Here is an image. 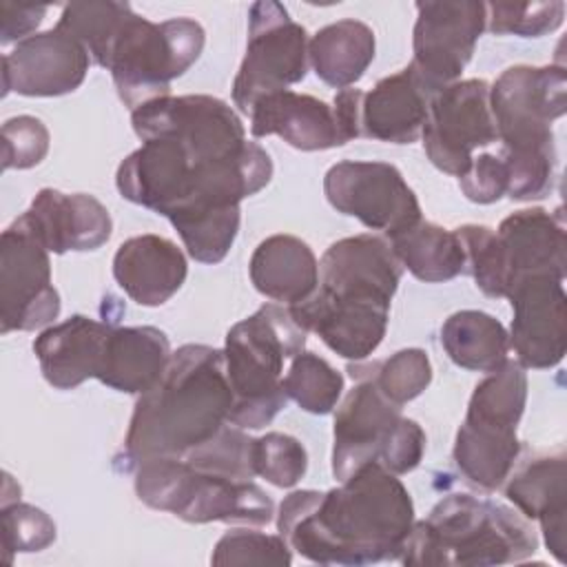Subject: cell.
I'll list each match as a JSON object with an SVG mask.
<instances>
[{"label": "cell", "mask_w": 567, "mask_h": 567, "mask_svg": "<svg viewBox=\"0 0 567 567\" xmlns=\"http://www.w3.org/2000/svg\"><path fill=\"white\" fill-rule=\"evenodd\" d=\"M357 385L346 394L334 414L332 474L341 483L365 463H381L392 474L412 472L425 452V432L388 401L374 381L348 368Z\"/></svg>", "instance_id": "8"}, {"label": "cell", "mask_w": 567, "mask_h": 567, "mask_svg": "<svg viewBox=\"0 0 567 567\" xmlns=\"http://www.w3.org/2000/svg\"><path fill=\"white\" fill-rule=\"evenodd\" d=\"M60 315V295L51 284L49 250L20 221L0 237V332L38 330Z\"/></svg>", "instance_id": "14"}, {"label": "cell", "mask_w": 567, "mask_h": 567, "mask_svg": "<svg viewBox=\"0 0 567 567\" xmlns=\"http://www.w3.org/2000/svg\"><path fill=\"white\" fill-rule=\"evenodd\" d=\"M213 565H277L286 567L292 563L288 540L279 534H264L252 529L226 532L210 556Z\"/></svg>", "instance_id": "38"}, {"label": "cell", "mask_w": 567, "mask_h": 567, "mask_svg": "<svg viewBox=\"0 0 567 567\" xmlns=\"http://www.w3.org/2000/svg\"><path fill=\"white\" fill-rule=\"evenodd\" d=\"M509 348L523 368L545 370L563 361L567 350V295L554 275H527L512 284Z\"/></svg>", "instance_id": "16"}, {"label": "cell", "mask_w": 567, "mask_h": 567, "mask_svg": "<svg viewBox=\"0 0 567 567\" xmlns=\"http://www.w3.org/2000/svg\"><path fill=\"white\" fill-rule=\"evenodd\" d=\"M441 343L456 365L485 374L498 370L509 352L505 326L481 310L450 315L441 326Z\"/></svg>", "instance_id": "30"}, {"label": "cell", "mask_w": 567, "mask_h": 567, "mask_svg": "<svg viewBox=\"0 0 567 567\" xmlns=\"http://www.w3.org/2000/svg\"><path fill=\"white\" fill-rule=\"evenodd\" d=\"M421 137L427 159L439 171L463 177L472 166L474 151L498 140L489 109V84L474 78L436 91Z\"/></svg>", "instance_id": "12"}, {"label": "cell", "mask_w": 567, "mask_h": 567, "mask_svg": "<svg viewBox=\"0 0 567 567\" xmlns=\"http://www.w3.org/2000/svg\"><path fill=\"white\" fill-rule=\"evenodd\" d=\"M128 2L113 0H89V2H71L64 7L58 29L73 35L91 55V60L100 66L106 64L109 49L131 13Z\"/></svg>", "instance_id": "31"}, {"label": "cell", "mask_w": 567, "mask_h": 567, "mask_svg": "<svg viewBox=\"0 0 567 567\" xmlns=\"http://www.w3.org/2000/svg\"><path fill=\"white\" fill-rule=\"evenodd\" d=\"M140 140L173 137L190 159H221L239 153L248 140L239 115L213 95H166L131 111Z\"/></svg>", "instance_id": "11"}, {"label": "cell", "mask_w": 567, "mask_h": 567, "mask_svg": "<svg viewBox=\"0 0 567 567\" xmlns=\"http://www.w3.org/2000/svg\"><path fill=\"white\" fill-rule=\"evenodd\" d=\"M284 392L310 414H328L337 408L343 392V377L315 352L292 357L284 377Z\"/></svg>", "instance_id": "32"}, {"label": "cell", "mask_w": 567, "mask_h": 567, "mask_svg": "<svg viewBox=\"0 0 567 567\" xmlns=\"http://www.w3.org/2000/svg\"><path fill=\"white\" fill-rule=\"evenodd\" d=\"M361 97H363V91L359 89H341L332 100L334 117H337L343 142H350L361 135V128H359Z\"/></svg>", "instance_id": "43"}, {"label": "cell", "mask_w": 567, "mask_h": 567, "mask_svg": "<svg viewBox=\"0 0 567 567\" xmlns=\"http://www.w3.org/2000/svg\"><path fill=\"white\" fill-rule=\"evenodd\" d=\"M113 326L84 315L49 326L33 341L42 377L58 390H73L97 379Z\"/></svg>", "instance_id": "19"}, {"label": "cell", "mask_w": 567, "mask_h": 567, "mask_svg": "<svg viewBox=\"0 0 567 567\" xmlns=\"http://www.w3.org/2000/svg\"><path fill=\"white\" fill-rule=\"evenodd\" d=\"M255 476L266 478L275 487L297 485L308 470L306 447L290 434L268 432L252 439Z\"/></svg>", "instance_id": "35"}, {"label": "cell", "mask_w": 567, "mask_h": 567, "mask_svg": "<svg viewBox=\"0 0 567 567\" xmlns=\"http://www.w3.org/2000/svg\"><path fill=\"white\" fill-rule=\"evenodd\" d=\"M538 549L527 518L472 494L441 498L412 525L399 560L410 567H489L520 563Z\"/></svg>", "instance_id": "5"}, {"label": "cell", "mask_w": 567, "mask_h": 567, "mask_svg": "<svg viewBox=\"0 0 567 567\" xmlns=\"http://www.w3.org/2000/svg\"><path fill=\"white\" fill-rule=\"evenodd\" d=\"M487 29L496 35L514 33L520 38H540L556 31L565 18V2H489Z\"/></svg>", "instance_id": "36"}, {"label": "cell", "mask_w": 567, "mask_h": 567, "mask_svg": "<svg viewBox=\"0 0 567 567\" xmlns=\"http://www.w3.org/2000/svg\"><path fill=\"white\" fill-rule=\"evenodd\" d=\"M412 525L410 492L377 461L328 492H290L277 512V529L290 549L317 565L363 567L399 560Z\"/></svg>", "instance_id": "1"}, {"label": "cell", "mask_w": 567, "mask_h": 567, "mask_svg": "<svg viewBox=\"0 0 567 567\" xmlns=\"http://www.w3.org/2000/svg\"><path fill=\"white\" fill-rule=\"evenodd\" d=\"M317 78L334 89H350L374 60V31L361 20H339L319 29L308 42Z\"/></svg>", "instance_id": "28"}, {"label": "cell", "mask_w": 567, "mask_h": 567, "mask_svg": "<svg viewBox=\"0 0 567 567\" xmlns=\"http://www.w3.org/2000/svg\"><path fill=\"white\" fill-rule=\"evenodd\" d=\"M195 467L219 472L235 478H255L252 467V439L241 427H221L213 439L193 447L182 456Z\"/></svg>", "instance_id": "37"}, {"label": "cell", "mask_w": 567, "mask_h": 567, "mask_svg": "<svg viewBox=\"0 0 567 567\" xmlns=\"http://www.w3.org/2000/svg\"><path fill=\"white\" fill-rule=\"evenodd\" d=\"M306 330L284 306L266 303L226 334L224 361L233 390L228 423L241 430L268 425L286 405L284 363L306 346Z\"/></svg>", "instance_id": "6"}, {"label": "cell", "mask_w": 567, "mask_h": 567, "mask_svg": "<svg viewBox=\"0 0 567 567\" xmlns=\"http://www.w3.org/2000/svg\"><path fill=\"white\" fill-rule=\"evenodd\" d=\"M230 408L224 350L186 343L171 354L162 379L140 394L124 456L133 465L155 456H184L224 427Z\"/></svg>", "instance_id": "3"}, {"label": "cell", "mask_w": 567, "mask_h": 567, "mask_svg": "<svg viewBox=\"0 0 567 567\" xmlns=\"http://www.w3.org/2000/svg\"><path fill=\"white\" fill-rule=\"evenodd\" d=\"M252 137L279 135L299 151L343 146L334 109L323 100L290 89L259 97L250 111Z\"/></svg>", "instance_id": "21"}, {"label": "cell", "mask_w": 567, "mask_h": 567, "mask_svg": "<svg viewBox=\"0 0 567 567\" xmlns=\"http://www.w3.org/2000/svg\"><path fill=\"white\" fill-rule=\"evenodd\" d=\"M454 233L465 250V272L474 277L476 286L487 297H505L509 290V275L496 230L489 226L465 224Z\"/></svg>", "instance_id": "34"}, {"label": "cell", "mask_w": 567, "mask_h": 567, "mask_svg": "<svg viewBox=\"0 0 567 567\" xmlns=\"http://www.w3.org/2000/svg\"><path fill=\"white\" fill-rule=\"evenodd\" d=\"M137 498L186 523L272 520V498L252 481L202 470L182 456H155L135 465Z\"/></svg>", "instance_id": "7"}, {"label": "cell", "mask_w": 567, "mask_h": 567, "mask_svg": "<svg viewBox=\"0 0 567 567\" xmlns=\"http://www.w3.org/2000/svg\"><path fill=\"white\" fill-rule=\"evenodd\" d=\"M186 272V257L177 244L151 233L126 239L113 257L117 286L148 308L166 303L182 288Z\"/></svg>", "instance_id": "23"}, {"label": "cell", "mask_w": 567, "mask_h": 567, "mask_svg": "<svg viewBox=\"0 0 567 567\" xmlns=\"http://www.w3.org/2000/svg\"><path fill=\"white\" fill-rule=\"evenodd\" d=\"M308 33L272 0L255 2L248 11L246 55L233 82V102L250 113L268 93L297 84L308 73Z\"/></svg>", "instance_id": "10"}, {"label": "cell", "mask_w": 567, "mask_h": 567, "mask_svg": "<svg viewBox=\"0 0 567 567\" xmlns=\"http://www.w3.org/2000/svg\"><path fill=\"white\" fill-rule=\"evenodd\" d=\"M403 266L390 241L354 235L334 241L319 261L317 290L288 306L292 319L348 361L368 359L385 337Z\"/></svg>", "instance_id": "2"}, {"label": "cell", "mask_w": 567, "mask_h": 567, "mask_svg": "<svg viewBox=\"0 0 567 567\" xmlns=\"http://www.w3.org/2000/svg\"><path fill=\"white\" fill-rule=\"evenodd\" d=\"M40 244L55 255L69 250H95L109 241L113 221L109 210L86 193H60L42 188L18 217Z\"/></svg>", "instance_id": "18"}, {"label": "cell", "mask_w": 567, "mask_h": 567, "mask_svg": "<svg viewBox=\"0 0 567 567\" xmlns=\"http://www.w3.org/2000/svg\"><path fill=\"white\" fill-rule=\"evenodd\" d=\"M416 24L410 66L436 93L458 82L470 62L476 40L485 31L487 9L476 0H432L416 2Z\"/></svg>", "instance_id": "15"}, {"label": "cell", "mask_w": 567, "mask_h": 567, "mask_svg": "<svg viewBox=\"0 0 567 567\" xmlns=\"http://www.w3.org/2000/svg\"><path fill=\"white\" fill-rule=\"evenodd\" d=\"M496 237L505 257L509 288L516 279L527 275H554L565 279L567 235L560 208L556 213L545 208L516 210L501 221Z\"/></svg>", "instance_id": "20"}, {"label": "cell", "mask_w": 567, "mask_h": 567, "mask_svg": "<svg viewBox=\"0 0 567 567\" xmlns=\"http://www.w3.org/2000/svg\"><path fill=\"white\" fill-rule=\"evenodd\" d=\"M168 361L171 343L159 328L113 326L97 381L117 392L144 394L162 379Z\"/></svg>", "instance_id": "25"}, {"label": "cell", "mask_w": 567, "mask_h": 567, "mask_svg": "<svg viewBox=\"0 0 567 567\" xmlns=\"http://www.w3.org/2000/svg\"><path fill=\"white\" fill-rule=\"evenodd\" d=\"M432 95L410 64L379 80L361 97V135L390 144L416 142L423 133Z\"/></svg>", "instance_id": "22"}, {"label": "cell", "mask_w": 567, "mask_h": 567, "mask_svg": "<svg viewBox=\"0 0 567 567\" xmlns=\"http://www.w3.org/2000/svg\"><path fill=\"white\" fill-rule=\"evenodd\" d=\"M252 286L272 301L295 306L319 286V264L306 241L295 235L266 237L248 264Z\"/></svg>", "instance_id": "26"}, {"label": "cell", "mask_w": 567, "mask_h": 567, "mask_svg": "<svg viewBox=\"0 0 567 567\" xmlns=\"http://www.w3.org/2000/svg\"><path fill=\"white\" fill-rule=\"evenodd\" d=\"M204 40L202 24L190 18L151 22L131 11L109 49L104 69L111 71L120 100L135 111L171 95V82L195 64Z\"/></svg>", "instance_id": "9"}, {"label": "cell", "mask_w": 567, "mask_h": 567, "mask_svg": "<svg viewBox=\"0 0 567 567\" xmlns=\"http://www.w3.org/2000/svg\"><path fill=\"white\" fill-rule=\"evenodd\" d=\"M89 51L66 31L53 27L33 33L2 58V95L53 97L75 91L89 71Z\"/></svg>", "instance_id": "17"}, {"label": "cell", "mask_w": 567, "mask_h": 567, "mask_svg": "<svg viewBox=\"0 0 567 567\" xmlns=\"http://www.w3.org/2000/svg\"><path fill=\"white\" fill-rule=\"evenodd\" d=\"M49 151L47 126L31 115H18L2 126V168L38 166Z\"/></svg>", "instance_id": "40"}, {"label": "cell", "mask_w": 567, "mask_h": 567, "mask_svg": "<svg viewBox=\"0 0 567 567\" xmlns=\"http://www.w3.org/2000/svg\"><path fill=\"white\" fill-rule=\"evenodd\" d=\"M47 13L44 4L38 7H22L13 2H2V31H0V42L9 44L11 40H24L33 35L31 31L42 22Z\"/></svg>", "instance_id": "42"}, {"label": "cell", "mask_w": 567, "mask_h": 567, "mask_svg": "<svg viewBox=\"0 0 567 567\" xmlns=\"http://www.w3.org/2000/svg\"><path fill=\"white\" fill-rule=\"evenodd\" d=\"M352 368L368 374L379 392L394 405L416 399L432 381V365L421 348H405L383 361L357 363Z\"/></svg>", "instance_id": "33"}, {"label": "cell", "mask_w": 567, "mask_h": 567, "mask_svg": "<svg viewBox=\"0 0 567 567\" xmlns=\"http://www.w3.org/2000/svg\"><path fill=\"white\" fill-rule=\"evenodd\" d=\"M388 239L399 264L425 284L450 281L465 272V250L454 230L419 219Z\"/></svg>", "instance_id": "29"}, {"label": "cell", "mask_w": 567, "mask_h": 567, "mask_svg": "<svg viewBox=\"0 0 567 567\" xmlns=\"http://www.w3.org/2000/svg\"><path fill=\"white\" fill-rule=\"evenodd\" d=\"M505 496L529 520L536 518L545 534L547 549L556 560H565V514L567 472L565 454H543L527 458L505 478Z\"/></svg>", "instance_id": "24"}, {"label": "cell", "mask_w": 567, "mask_h": 567, "mask_svg": "<svg viewBox=\"0 0 567 567\" xmlns=\"http://www.w3.org/2000/svg\"><path fill=\"white\" fill-rule=\"evenodd\" d=\"M330 206L385 237L416 224L421 206L401 171L385 162H339L323 177Z\"/></svg>", "instance_id": "13"}, {"label": "cell", "mask_w": 567, "mask_h": 567, "mask_svg": "<svg viewBox=\"0 0 567 567\" xmlns=\"http://www.w3.org/2000/svg\"><path fill=\"white\" fill-rule=\"evenodd\" d=\"M489 109L498 153L507 173V197L543 199L554 186V131L551 122L567 111L565 66L518 64L505 69L489 86Z\"/></svg>", "instance_id": "4"}, {"label": "cell", "mask_w": 567, "mask_h": 567, "mask_svg": "<svg viewBox=\"0 0 567 567\" xmlns=\"http://www.w3.org/2000/svg\"><path fill=\"white\" fill-rule=\"evenodd\" d=\"M458 186L470 202L492 204L498 202L507 193V173L501 155L483 153L472 159V166L463 177H458Z\"/></svg>", "instance_id": "41"}, {"label": "cell", "mask_w": 567, "mask_h": 567, "mask_svg": "<svg viewBox=\"0 0 567 567\" xmlns=\"http://www.w3.org/2000/svg\"><path fill=\"white\" fill-rule=\"evenodd\" d=\"M55 540V523L42 509L13 501L2 505V547L7 563L16 551H42Z\"/></svg>", "instance_id": "39"}, {"label": "cell", "mask_w": 567, "mask_h": 567, "mask_svg": "<svg viewBox=\"0 0 567 567\" xmlns=\"http://www.w3.org/2000/svg\"><path fill=\"white\" fill-rule=\"evenodd\" d=\"M452 454L456 467L472 485L494 492L514 470L520 443L516 439V427L465 416L456 432Z\"/></svg>", "instance_id": "27"}]
</instances>
